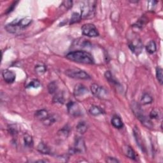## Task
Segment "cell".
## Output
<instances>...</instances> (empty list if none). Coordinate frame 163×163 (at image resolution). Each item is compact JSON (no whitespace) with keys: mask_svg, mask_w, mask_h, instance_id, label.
I'll return each mask as SVG.
<instances>
[{"mask_svg":"<svg viewBox=\"0 0 163 163\" xmlns=\"http://www.w3.org/2000/svg\"><path fill=\"white\" fill-rule=\"evenodd\" d=\"M156 49H157L156 44L155 42L153 40L150 41L146 45V50L147 52H149L150 54L154 53L156 51Z\"/></svg>","mask_w":163,"mask_h":163,"instance_id":"cell-26","label":"cell"},{"mask_svg":"<svg viewBox=\"0 0 163 163\" xmlns=\"http://www.w3.org/2000/svg\"><path fill=\"white\" fill-rule=\"evenodd\" d=\"M89 112L90 114L94 116H97L103 113V112L101 108L96 105H93L90 106V108H89Z\"/></svg>","mask_w":163,"mask_h":163,"instance_id":"cell-25","label":"cell"},{"mask_svg":"<svg viewBox=\"0 0 163 163\" xmlns=\"http://www.w3.org/2000/svg\"><path fill=\"white\" fill-rule=\"evenodd\" d=\"M106 161L107 162H109V163H117V162H119V161L116 159L114 157H108L106 160Z\"/></svg>","mask_w":163,"mask_h":163,"instance_id":"cell-36","label":"cell"},{"mask_svg":"<svg viewBox=\"0 0 163 163\" xmlns=\"http://www.w3.org/2000/svg\"><path fill=\"white\" fill-rule=\"evenodd\" d=\"M82 19V17L81 15L79 14L78 13H74L71 15V17L70 19V24H73L77 22H78L80 21V20Z\"/></svg>","mask_w":163,"mask_h":163,"instance_id":"cell-31","label":"cell"},{"mask_svg":"<svg viewBox=\"0 0 163 163\" xmlns=\"http://www.w3.org/2000/svg\"><path fill=\"white\" fill-rule=\"evenodd\" d=\"M32 22V19L30 17H24L21 19H18V24L21 30L28 27Z\"/></svg>","mask_w":163,"mask_h":163,"instance_id":"cell-20","label":"cell"},{"mask_svg":"<svg viewBox=\"0 0 163 163\" xmlns=\"http://www.w3.org/2000/svg\"><path fill=\"white\" fill-rule=\"evenodd\" d=\"M5 29L8 32L10 33H15L18 31L22 30L19 27V24H18L17 19L14 20L11 23L7 24L5 26Z\"/></svg>","mask_w":163,"mask_h":163,"instance_id":"cell-13","label":"cell"},{"mask_svg":"<svg viewBox=\"0 0 163 163\" xmlns=\"http://www.w3.org/2000/svg\"><path fill=\"white\" fill-rule=\"evenodd\" d=\"M95 2H85L81 6V17L82 19L91 18L94 15Z\"/></svg>","mask_w":163,"mask_h":163,"instance_id":"cell-3","label":"cell"},{"mask_svg":"<svg viewBox=\"0 0 163 163\" xmlns=\"http://www.w3.org/2000/svg\"><path fill=\"white\" fill-rule=\"evenodd\" d=\"M132 110L138 120L145 127H146L147 128L149 129H152L153 127V123L149 117L143 113V111L138 104L134 103L132 105Z\"/></svg>","mask_w":163,"mask_h":163,"instance_id":"cell-2","label":"cell"},{"mask_svg":"<svg viewBox=\"0 0 163 163\" xmlns=\"http://www.w3.org/2000/svg\"><path fill=\"white\" fill-rule=\"evenodd\" d=\"M41 86L40 81L36 79L31 80L30 82L27 84L26 88H38Z\"/></svg>","mask_w":163,"mask_h":163,"instance_id":"cell-32","label":"cell"},{"mask_svg":"<svg viewBox=\"0 0 163 163\" xmlns=\"http://www.w3.org/2000/svg\"><path fill=\"white\" fill-rule=\"evenodd\" d=\"M34 70H35L36 73L40 75H43V74L45 73V72H46L47 67L46 66L43 64H39V65H37V66H35Z\"/></svg>","mask_w":163,"mask_h":163,"instance_id":"cell-28","label":"cell"},{"mask_svg":"<svg viewBox=\"0 0 163 163\" xmlns=\"http://www.w3.org/2000/svg\"><path fill=\"white\" fill-rule=\"evenodd\" d=\"M53 102L55 103L63 104L65 102V97L63 93L61 92H58L55 93V96L53 97Z\"/></svg>","mask_w":163,"mask_h":163,"instance_id":"cell-23","label":"cell"},{"mask_svg":"<svg viewBox=\"0 0 163 163\" xmlns=\"http://www.w3.org/2000/svg\"><path fill=\"white\" fill-rule=\"evenodd\" d=\"M24 146L28 149H31L33 146V140L31 135L29 134H24Z\"/></svg>","mask_w":163,"mask_h":163,"instance_id":"cell-21","label":"cell"},{"mask_svg":"<svg viewBox=\"0 0 163 163\" xmlns=\"http://www.w3.org/2000/svg\"><path fill=\"white\" fill-rule=\"evenodd\" d=\"M70 127L66 125L65 126L63 127L62 129H61L58 133V137L61 140H65L68 137V135L70 134Z\"/></svg>","mask_w":163,"mask_h":163,"instance_id":"cell-16","label":"cell"},{"mask_svg":"<svg viewBox=\"0 0 163 163\" xmlns=\"http://www.w3.org/2000/svg\"><path fill=\"white\" fill-rule=\"evenodd\" d=\"M37 150L39 152L43 154H47L49 155L50 154V149L49 147L46 144H45L43 142H40L37 147Z\"/></svg>","mask_w":163,"mask_h":163,"instance_id":"cell-18","label":"cell"},{"mask_svg":"<svg viewBox=\"0 0 163 163\" xmlns=\"http://www.w3.org/2000/svg\"><path fill=\"white\" fill-rule=\"evenodd\" d=\"M88 129V125L85 121H80L76 126V130L80 134L85 133Z\"/></svg>","mask_w":163,"mask_h":163,"instance_id":"cell-19","label":"cell"},{"mask_svg":"<svg viewBox=\"0 0 163 163\" xmlns=\"http://www.w3.org/2000/svg\"><path fill=\"white\" fill-rule=\"evenodd\" d=\"M65 74L70 78L80 79V80H89L90 78V75L84 71L80 69H69L65 71Z\"/></svg>","mask_w":163,"mask_h":163,"instance_id":"cell-4","label":"cell"},{"mask_svg":"<svg viewBox=\"0 0 163 163\" xmlns=\"http://www.w3.org/2000/svg\"><path fill=\"white\" fill-rule=\"evenodd\" d=\"M8 132L10 133V134L12 136H13V137L17 136L18 133H19V129H18L17 125L15 124L9 125L8 128Z\"/></svg>","mask_w":163,"mask_h":163,"instance_id":"cell-33","label":"cell"},{"mask_svg":"<svg viewBox=\"0 0 163 163\" xmlns=\"http://www.w3.org/2000/svg\"><path fill=\"white\" fill-rule=\"evenodd\" d=\"M62 4L66 8H70L72 7V5H73V2H71V1H65V2H62Z\"/></svg>","mask_w":163,"mask_h":163,"instance_id":"cell-35","label":"cell"},{"mask_svg":"<svg viewBox=\"0 0 163 163\" xmlns=\"http://www.w3.org/2000/svg\"><path fill=\"white\" fill-rule=\"evenodd\" d=\"M156 78L161 85L163 84V70L162 69L158 66L156 68Z\"/></svg>","mask_w":163,"mask_h":163,"instance_id":"cell-30","label":"cell"},{"mask_svg":"<svg viewBox=\"0 0 163 163\" xmlns=\"http://www.w3.org/2000/svg\"><path fill=\"white\" fill-rule=\"evenodd\" d=\"M88 93V89L87 87L82 84H78L75 86L74 90V94L75 96L78 97L82 96Z\"/></svg>","mask_w":163,"mask_h":163,"instance_id":"cell-12","label":"cell"},{"mask_svg":"<svg viewBox=\"0 0 163 163\" xmlns=\"http://www.w3.org/2000/svg\"><path fill=\"white\" fill-rule=\"evenodd\" d=\"M152 101H153V99L152 96L148 93H145L144 94H143L140 100V102L143 105L150 104L152 103Z\"/></svg>","mask_w":163,"mask_h":163,"instance_id":"cell-24","label":"cell"},{"mask_svg":"<svg viewBox=\"0 0 163 163\" xmlns=\"http://www.w3.org/2000/svg\"><path fill=\"white\" fill-rule=\"evenodd\" d=\"M66 58L71 61L87 65H93L94 60L93 56L88 52L84 50H77L71 52L66 56Z\"/></svg>","mask_w":163,"mask_h":163,"instance_id":"cell-1","label":"cell"},{"mask_svg":"<svg viewBox=\"0 0 163 163\" xmlns=\"http://www.w3.org/2000/svg\"><path fill=\"white\" fill-rule=\"evenodd\" d=\"M90 90L92 93L96 97L99 98H104L107 95V90L103 87L96 84H93L90 86Z\"/></svg>","mask_w":163,"mask_h":163,"instance_id":"cell-9","label":"cell"},{"mask_svg":"<svg viewBox=\"0 0 163 163\" xmlns=\"http://www.w3.org/2000/svg\"><path fill=\"white\" fill-rule=\"evenodd\" d=\"M85 150V145L83 138L78 137L76 139L74 147L70 150V152L71 154L77 153H82Z\"/></svg>","mask_w":163,"mask_h":163,"instance_id":"cell-7","label":"cell"},{"mask_svg":"<svg viewBox=\"0 0 163 163\" xmlns=\"http://www.w3.org/2000/svg\"><path fill=\"white\" fill-rule=\"evenodd\" d=\"M2 76L7 84H12L15 80V74L9 70H4L2 71Z\"/></svg>","mask_w":163,"mask_h":163,"instance_id":"cell-11","label":"cell"},{"mask_svg":"<svg viewBox=\"0 0 163 163\" xmlns=\"http://www.w3.org/2000/svg\"><path fill=\"white\" fill-rule=\"evenodd\" d=\"M105 77L112 85L115 86L116 87H119L121 86V84H119V82L117 81V80L113 77V75L110 71H106L105 72Z\"/></svg>","mask_w":163,"mask_h":163,"instance_id":"cell-15","label":"cell"},{"mask_svg":"<svg viewBox=\"0 0 163 163\" xmlns=\"http://www.w3.org/2000/svg\"><path fill=\"white\" fill-rule=\"evenodd\" d=\"M133 135L136 141H137L138 146L140 147V149L143 152H145V151H146L145 146V144L143 141V139H142V137H141V134L140 133V131L137 126H135L134 128L133 129Z\"/></svg>","mask_w":163,"mask_h":163,"instance_id":"cell-10","label":"cell"},{"mask_svg":"<svg viewBox=\"0 0 163 163\" xmlns=\"http://www.w3.org/2000/svg\"><path fill=\"white\" fill-rule=\"evenodd\" d=\"M150 2V3H152V5L149 4V5H148V8H149V10H152V9H153V7H154L156 5V4L158 3L156 1H151Z\"/></svg>","mask_w":163,"mask_h":163,"instance_id":"cell-38","label":"cell"},{"mask_svg":"<svg viewBox=\"0 0 163 163\" xmlns=\"http://www.w3.org/2000/svg\"><path fill=\"white\" fill-rule=\"evenodd\" d=\"M123 151L124 154L129 157L131 159L133 160H137V155H136L135 152L134 151V150L129 146L128 145H125L123 147Z\"/></svg>","mask_w":163,"mask_h":163,"instance_id":"cell-14","label":"cell"},{"mask_svg":"<svg viewBox=\"0 0 163 163\" xmlns=\"http://www.w3.org/2000/svg\"><path fill=\"white\" fill-rule=\"evenodd\" d=\"M67 109L68 113L71 116L78 117L82 115L80 107L77 103L74 101H70L67 104Z\"/></svg>","mask_w":163,"mask_h":163,"instance_id":"cell-8","label":"cell"},{"mask_svg":"<svg viewBox=\"0 0 163 163\" xmlns=\"http://www.w3.org/2000/svg\"><path fill=\"white\" fill-rule=\"evenodd\" d=\"M48 90L50 94H55L58 90V84L55 81H53L48 85Z\"/></svg>","mask_w":163,"mask_h":163,"instance_id":"cell-29","label":"cell"},{"mask_svg":"<svg viewBox=\"0 0 163 163\" xmlns=\"http://www.w3.org/2000/svg\"><path fill=\"white\" fill-rule=\"evenodd\" d=\"M49 115L48 112L46 110H44V109L37 110L34 113L35 118L40 121H43L45 119H47Z\"/></svg>","mask_w":163,"mask_h":163,"instance_id":"cell-17","label":"cell"},{"mask_svg":"<svg viewBox=\"0 0 163 163\" xmlns=\"http://www.w3.org/2000/svg\"><path fill=\"white\" fill-rule=\"evenodd\" d=\"M56 117L54 115H49L47 119H45L44 121H42V123L46 126H50L52 125L54 123H55L56 121Z\"/></svg>","mask_w":163,"mask_h":163,"instance_id":"cell-27","label":"cell"},{"mask_svg":"<svg viewBox=\"0 0 163 163\" xmlns=\"http://www.w3.org/2000/svg\"><path fill=\"white\" fill-rule=\"evenodd\" d=\"M82 32L85 36L89 37H96L99 36V33L96 26L93 24H85L82 27Z\"/></svg>","mask_w":163,"mask_h":163,"instance_id":"cell-5","label":"cell"},{"mask_svg":"<svg viewBox=\"0 0 163 163\" xmlns=\"http://www.w3.org/2000/svg\"><path fill=\"white\" fill-rule=\"evenodd\" d=\"M129 48L131 49L132 52L138 55L143 49V43L140 39L138 38H134L133 40L130 41L128 43Z\"/></svg>","mask_w":163,"mask_h":163,"instance_id":"cell-6","label":"cell"},{"mask_svg":"<svg viewBox=\"0 0 163 163\" xmlns=\"http://www.w3.org/2000/svg\"><path fill=\"white\" fill-rule=\"evenodd\" d=\"M17 3H18V2H14V3L12 5H10V6L9 7V8L8 9V10H7V11H6V14H9V13H10V12H12V11L14 10V8H15V6H16V4H17Z\"/></svg>","mask_w":163,"mask_h":163,"instance_id":"cell-37","label":"cell"},{"mask_svg":"<svg viewBox=\"0 0 163 163\" xmlns=\"http://www.w3.org/2000/svg\"><path fill=\"white\" fill-rule=\"evenodd\" d=\"M160 117H161V112L159 110L157 109L152 110L149 115V117L151 119H159Z\"/></svg>","mask_w":163,"mask_h":163,"instance_id":"cell-34","label":"cell"},{"mask_svg":"<svg viewBox=\"0 0 163 163\" xmlns=\"http://www.w3.org/2000/svg\"><path fill=\"white\" fill-rule=\"evenodd\" d=\"M111 122H112V124L115 127V128L121 129L123 128V125H124L123 122L121 119L118 116H114L112 118Z\"/></svg>","mask_w":163,"mask_h":163,"instance_id":"cell-22","label":"cell"}]
</instances>
